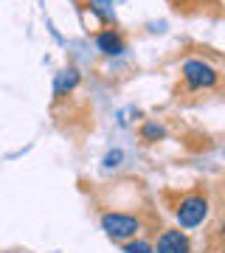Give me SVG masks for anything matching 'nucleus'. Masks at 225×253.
<instances>
[{
  "label": "nucleus",
  "instance_id": "nucleus-1",
  "mask_svg": "<svg viewBox=\"0 0 225 253\" xmlns=\"http://www.w3.org/2000/svg\"><path fill=\"white\" fill-rule=\"evenodd\" d=\"M101 228H104V234H107L110 239H116V242H130V239L138 236L141 222H138V217H133V214L107 211V214L101 217Z\"/></svg>",
  "mask_w": 225,
  "mask_h": 253
},
{
  "label": "nucleus",
  "instance_id": "nucleus-2",
  "mask_svg": "<svg viewBox=\"0 0 225 253\" xmlns=\"http://www.w3.org/2000/svg\"><path fill=\"white\" fill-rule=\"evenodd\" d=\"M183 79L189 84L191 90H203V87H214L217 79H220V73L211 68L208 62L203 59H189V62H183Z\"/></svg>",
  "mask_w": 225,
  "mask_h": 253
},
{
  "label": "nucleus",
  "instance_id": "nucleus-3",
  "mask_svg": "<svg viewBox=\"0 0 225 253\" xmlns=\"http://www.w3.org/2000/svg\"><path fill=\"white\" fill-rule=\"evenodd\" d=\"M206 214H208V200L200 197V194L186 197L178 206V211H175V217H178V225L180 228H197L200 222L206 219Z\"/></svg>",
  "mask_w": 225,
  "mask_h": 253
},
{
  "label": "nucleus",
  "instance_id": "nucleus-4",
  "mask_svg": "<svg viewBox=\"0 0 225 253\" xmlns=\"http://www.w3.org/2000/svg\"><path fill=\"white\" fill-rule=\"evenodd\" d=\"M189 251H191L189 236L183 234V231H178V228L163 231V234L158 236V248H155V253H189Z\"/></svg>",
  "mask_w": 225,
  "mask_h": 253
},
{
  "label": "nucleus",
  "instance_id": "nucleus-5",
  "mask_svg": "<svg viewBox=\"0 0 225 253\" xmlns=\"http://www.w3.org/2000/svg\"><path fill=\"white\" fill-rule=\"evenodd\" d=\"M96 45H99L101 54H107V56H118L121 51H124V40L116 34V31H101L99 40H96Z\"/></svg>",
  "mask_w": 225,
  "mask_h": 253
},
{
  "label": "nucleus",
  "instance_id": "nucleus-6",
  "mask_svg": "<svg viewBox=\"0 0 225 253\" xmlns=\"http://www.w3.org/2000/svg\"><path fill=\"white\" fill-rule=\"evenodd\" d=\"M79 84V73L73 71V68H68V71L56 73V82H54V96L59 99V96H65V90H73Z\"/></svg>",
  "mask_w": 225,
  "mask_h": 253
},
{
  "label": "nucleus",
  "instance_id": "nucleus-7",
  "mask_svg": "<svg viewBox=\"0 0 225 253\" xmlns=\"http://www.w3.org/2000/svg\"><path fill=\"white\" fill-rule=\"evenodd\" d=\"M166 135V129H163L161 124H144V129H141V138L144 141H158V138Z\"/></svg>",
  "mask_w": 225,
  "mask_h": 253
},
{
  "label": "nucleus",
  "instance_id": "nucleus-8",
  "mask_svg": "<svg viewBox=\"0 0 225 253\" xmlns=\"http://www.w3.org/2000/svg\"><path fill=\"white\" fill-rule=\"evenodd\" d=\"M124 253H155V251H152L146 242L135 239V242H127V245H124Z\"/></svg>",
  "mask_w": 225,
  "mask_h": 253
},
{
  "label": "nucleus",
  "instance_id": "nucleus-9",
  "mask_svg": "<svg viewBox=\"0 0 225 253\" xmlns=\"http://www.w3.org/2000/svg\"><path fill=\"white\" fill-rule=\"evenodd\" d=\"M118 161H121V152H110L104 163H107V166H118Z\"/></svg>",
  "mask_w": 225,
  "mask_h": 253
},
{
  "label": "nucleus",
  "instance_id": "nucleus-10",
  "mask_svg": "<svg viewBox=\"0 0 225 253\" xmlns=\"http://www.w3.org/2000/svg\"><path fill=\"white\" fill-rule=\"evenodd\" d=\"M220 253H225V248H223V251H220Z\"/></svg>",
  "mask_w": 225,
  "mask_h": 253
}]
</instances>
